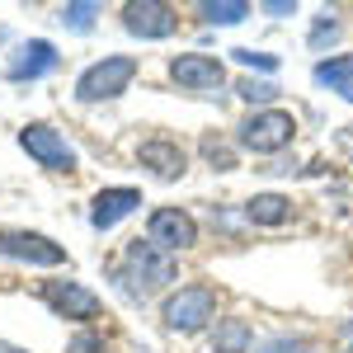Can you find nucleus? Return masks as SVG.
<instances>
[{
	"instance_id": "f257e3e1",
	"label": "nucleus",
	"mask_w": 353,
	"mask_h": 353,
	"mask_svg": "<svg viewBox=\"0 0 353 353\" xmlns=\"http://www.w3.org/2000/svg\"><path fill=\"white\" fill-rule=\"evenodd\" d=\"M109 278L128 301H151L156 292H165V288L179 278V264H174V254H165L161 245L137 236V241H128L123 259L109 269Z\"/></svg>"
},
{
	"instance_id": "f03ea898",
	"label": "nucleus",
	"mask_w": 353,
	"mask_h": 353,
	"mask_svg": "<svg viewBox=\"0 0 353 353\" xmlns=\"http://www.w3.org/2000/svg\"><path fill=\"white\" fill-rule=\"evenodd\" d=\"M161 321L174 334H198V330L217 325V288L212 283H184L179 292L161 301Z\"/></svg>"
},
{
	"instance_id": "7ed1b4c3",
	"label": "nucleus",
	"mask_w": 353,
	"mask_h": 353,
	"mask_svg": "<svg viewBox=\"0 0 353 353\" xmlns=\"http://www.w3.org/2000/svg\"><path fill=\"white\" fill-rule=\"evenodd\" d=\"M292 137H297V118L288 109H254L241 118L236 146L250 151V156H278V151L292 146Z\"/></svg>"
},
{
	"instance_id": "20e7f679",
	"label": "nucleus",
	"mask_w": 353,
	"mask_h": 353,
	"mask_svg": "<svg viewBox=\"0 0 353 353\" xmlns=\"http://www.w3.org/2000/svg\"><path fill=\"white\" fill-rule=\"evenodd\" d=\"M137 81V57H104L94 66H85L76 81V99L81 104H109L118 94H128V85Z\"/></svg>"
},
{
	"instance_id": "39448f33",
	"label": "nucleus",
	"mask_w": 353,
	"mask_h": 353,
	"mask_svg": "<svg viewBox=\"0 0 353 353\" xmlns=\"http://www.w3.org/2000/svg\"><path fill=\"white\" fill-rule=\"evenodd\" d=\"M19 146L28 151V161H38L43 170H52V174H71L81 165L76 146L66 141V132H57L52 123H24L19 128Z\"/></svg>"
},
{
	"instance_id": "423d86ee",
	"label": "nucleus",
	"mask_w": 353,
	"mask_h": 353,
	"mask_svg": "<svg viewBox=\"0 0 353 353\" xmlns=\"http://www.w3.org/2000/svg\"><path fill=\"white\" fill-rule=\"evenodd\" d=\"M0 254L14 259V264H28V269H57V264H66V245H57L43 231H24V226H5L0 231Z\"/></svg>"
},
{
	"instance_id": "0eeeda50",
	"label": "nucleus",
	"mask_w": 353,
	"mask_h": 353,
	"mask_svg": "<svg viewBox=\"0 0 353 353\" xmlns=\"http://www.w3.org/2000/svg\"><path fill=\"white\" fill-rule=\"evenodd\" d=\"M38 297L48 301L61 321H81V325L104 311V297H99L94 288L76 283V278H48V283H38Z\"/></svg>"
},
{
	"instance_id": "6e6552de",
	"label": "nucleus",
	"mask_w": 353,
	"mask_h": 353,
	"mask_svg": "<svg viewBox=\"0 0 353 353\" xmlns=\"http://www.w3.org/2000/svg\"><path fill=\"white\" fill-rule=\"evenodd\" d=\"M170 81L179 90H189V94H217L226 85V66L212 52H179L170 57Z\"/></svg>"
},
{
	"instance_id": "1a4fd4ad",
	"label": "nucleus",
	"mask_w": 353,
	"mask_h": 353,
	"mask_svg": "<svg viewBox=\"0 0 353 353\" xmlns=\"http://www.w3.org/2000/svg\"><path fill=\"white\" fill-rule=\"evenodd\" d=\"M123 28L141 43H161L179 28V10L165 5V0H128L123 5Z\"/></svg>"
},
{
	"instance_id": "9d476101",
	"label": "nucleus",
	"mask_w": 353,
	"mask_h": 353,
	"mask_svg": "<svg viewBox=\"0 0 353 353\" xmlns=\"http://www.w3.org/2000/svg\"><path fill=\"white\" fill-rule=\"evenodd\" d=\"M146 241L161 245L165 254H184L198 245V221L184 212V208H156L146 217Z\"/></svg>"
},
{
	"instance_id": "9b49d317",
	"label": "nucleus",
	"mask_w": 353,
	"mask_h": 353,
	"mask_svg": "<svg viewBox=\"0 0 353 353\" xmlns=\"http://www.w3.org/2000/svg\"><path fill=\"white\" fill-rule=\"evenodd\" d=\"M137 165H141V170H151V179L174 184V179H184V174H189V151H184L174 137H146V141L137 146Z\"/></svg>"
},
{
	"instance_id": "f8f14e48",
	"label": "nucleus",
	"mask_w": 353,
	"mask_h": 353,
	"mask_svg": "<svg viewBox=\"0 0 353 353\" xmlns=\"http://www.w3.org/2000/svg\"><path fill=\"white\" fill-rule=\"evenodd\" d=\"M57 66H61V52H57V43H48V38H28V43H19V52L10 57V66H5V81L14 85H33L43 81V76H52Z\"/></svg>"
},
{
	"instance_id": "ddd939ff",
	"label": "nucleus",
	"mask_w": 353,
	"mask_h": 353,
	"mask_svg": "<svg viewBox=\"0 0 353 353\" xmlns=\"http://www.w3.org/2000/svg\"><path fill=\"white\" fill-rule=\"evenodd\" d=\"M137 208H141V189H132V184L99 189L94 203H90V226H94V231H113L123 217H132Z\"/></svg>"
},
{
	"instance_id": "4468645a",
	"label": "nucleus",
	"mask_w": 353,
	"mask_h": 353,
	"mask_svg": "<svg viewBox=\"0 0 353 353\" xmlns=\"http://www.w3.org/2000/svg\"><path fill=\"white\" fill-rule=\"evenodd\" d=\"M241 217H245V226H288V221H292V198H288V193H254V198H250V203H245L241 208Z\"/></svg>"
},
{
	"instance_id": "2eb2a0df",
	"label": "nucleus",
	"mask_w": 353,
	"mask_h": 353,
	"mask_svg": "<svg viewBox=\"0 0 353 353\" xmlns=\"http://www.w3.org/2000/svg\"><path fill=\"white\" fill-rule=\"evenodd\" d=\"M311 81L330 90V94H339V99H349L353 94V52H330L321 57L316 66H311Z\"/></svg>"
},
{
	"instance_id": "dca6fc26",
	"label": "nucleus",
	"mask_w": 353,
	"mask_h": 353,
	"mask_svg": "<svg viewBox=\"0 0 353 353\" xmlns=\"http://www.w3.org/2000/svg\"><path fill=\"white\" fill-rule=\"evenodd\" d=\"M208 339H212V353H254V325L241 316H221Z\"/></svg>"
},
{
	"instance_id": "f3484780",
	"label": "nucleus",
	"mask_w": 353,
	"mask_h": 353,
	"mask_svg": "<svg viewBox=\"0 0 353 353\" xmlns=\"http://www.w3.org/2000/svg\"><path fill=\"white\" fill-rule=\"evenodd\" d=\"M193 14H198L208 28H231V24L254 19V5H250V0H198Z\"/></svg>"
},
{
	"instance_id": "a211bd4d",
	"label": "nucleus",
	"mask_w": 353,
	"mask_h": 353,
	"mask_svg": "<svg viewBox=\"0 0 353 353\" xmlns=\"http://www.w3.org/2000/svg\"><path fill=\"white\" fill-rule=\"evenodd\" d=\"M344 38V24H339V14L334 10H321L316 19H311V33H306V48L316 57H330V48Z\"/></svg>"
},
{
	"instance_id": "6ab92c4d",
	"label": "nucleus",
	"mask_w": 353,
	"mask_h": 353,
	"mask_svg": "<svg viewBox=\"0 0 353 353\" xmlns=\"http://www.w3.org/2000/svg\"><path fill=\"white\" fill-rule=\"evenodd\" d=\"M236 94H241L245 104H250V113L254 109H278V81H269V76H241L236 81Z\"/></svg>"
},
{
	"instance_id": "aec40b11",
	"label": "nucleus",
	"mask_w": 353,
	"mask_h": 353,
	"mask_svg": "<svg viewBox=\"0 0 353 353\" xmlns=\"http://www.w3.org/2000/svg\"><path fill=\"white\" fill-rule=\"evenodd\" d=\"M198 151H203V161L212 165V170H221V174H231V170L241 165V146H236V137L226 141V137H212V132H208Z\"/></svg>"
},
{
	"instance_id": "412c9836",
	"label": "nucleus",
	"mask_w": 353,
	"mask_h": 353,
	"mask_svg": "<svg viewBox=\"0 0 353 353\" xmlns=\"http://www.w3.org/2000/svg\"><path fill=\"white\" fill-rule=\"evenodd\" d=\"M254 353H321V344L311 339V334H269V339H259Z\"/></svg>"
},
{
	"instance_id": "4be33fe9",
	"label": "nucleus",
	"mask_w": 353,
	"mask_h": 353,
	"mask_svg": "<svg viewBox=\"0 0 353 353\" xmlns=\"http://www.w3.org/2000/svg\"><path fill=\"white\" fill-rule=\"evenodd\" d=\"M57 19L71 28V33H90L94 19H99V5H94V0H71V5H61V10H57Z\"/></svg>"
},
{
	"instance_id": "5701e85b",
	"label": "nucleus",
	"mask_w": 353,
	"mask_h": 353,
	"mask_svg": "<svg viewBox=\"0 0 353 353\" xmlns=\"http://www.w3.org/2000/svg\"><path fill=\"white\" fill-rule=\"evenodd\" d=\"M226 57H231V61H241L250 76H269V81H273V71H278V57H273V52H254V48H231Z\"/></svg>"
},
{
	"instance_id": "b1692460",
	"label": "nucleus",
	"mask_w": 353,
	"mask_h": 353,
	"mask_svg": "<svg viewBox=\"0 0 353 353\" xmlns=\"http://www.w3.org/2000/svg\"><path fill=\"white\" fill-rule=\"evenodd\" d=\"M66 353H104V339H99V334H76V339L66 344Z\"/></svg>"
},
{
	"instance_id": "393cba45",
	"label": "nucleus",
	"mask_w": 353,
	"mask_h": 353,
	"mask_svg": "<svg viewBox=\"0 0 353 353\" xmlns=\"http://www.w3.org/2000/svg\"><path fill=\"white\" fill-rule=\"evenodd\" d=\"M259 10H264L269 19H288V14H297V0H264Z\"/></svg>"
},
{
	"instance_id": "a878e982",
	"label": "nucleus",
	"mask_w": 353,
	"mask_h": 353,
	"mask_svg": "<svg viewBox=\"0 0 353 353\" xmlns=\"http://www.w3.org/2000/svg\"><path fill=\"white\" fill-rule=\"evenodd\" d=\"M339 344H353V316L344 321V325H339Z\"/></svg>"
},
{
	"instance_id": "bb28decb",
	"label": "nucleus",
	"mask_w": 353,
	"mask_h": 353,
	"mask_svg": "<svg viewBox=\"0 0 353 353\" xmlns=\"http://www.w3.org/2000/svg\"><path fill=\"white\" fill-rule=\"evenodd\" d=\"M0 353H24V349H14V344H0Z\"/></svg>"
},
{
	"instance_id": "cd10ccee",
	"label": "nucleus",
	"mask_w": 353,
	"mask_h": 353,
	"mask_svg": "<svg viewBox=\"0 0 353 353\" xmlns=\"http://www.w3.org/2000/svg\"><path fill=\"white\" fill-rule=\"evenodd\" d=\"M344 353H353V344H344Z\"/></svg>"
},
{
	"instance_id": "c85d7f7f",
	"label": "nucleus",
	"mask_w": 353,
	"mask_h": 353,
	"mask_svg": "<svg viewBox=\"0 0 353 353\" xmlns=\"http://www.w3.org/2000/svg\"><path fill=\"white\" fill-rule=\"evenodd\" d=\"M349 104H353V94H349Z\"/></svg>"
}]
</instances>
